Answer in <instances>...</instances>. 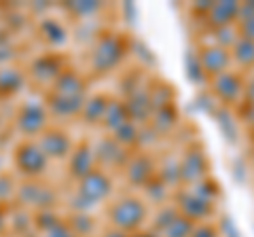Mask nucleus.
I'll use <instances>...</instances> for the list:
<instances>
[{"label": "nucleus", "instance_id": "f257e3e1", "mask_svg": "<svg viewBox=\"0 0 254 237\" xmlns=\"http://www.w3.org/2000/svg\"><path fill=\"white\" fill-rule=\"evenodd\" d=\"M127 53V43L117 32H102L91 47L89 70L93 74H108L121 64Z\"/></svg>", "mask_w": 254, "mask_h": 237}, {"label": "nucleus", "instance_id": "f03ea898", "mask_svg": "<svg viewBox=\"0 0 254 237\" xmlns=\"http://www.w3.org/2000/svg\"><path fill=\"white\" fill-rule=\"evenodd\" d=\"M113 193V180L108 172L95 168L91 174H87L83 180L76 182V195L72 199V208L76 212H89L98 203H104Z\"/></svg>", "mask_w": 254, "mask_h": 237}, {"label": "nucleus", "instance_id": "7ed1b4c3", "mask_svg": "<svg viewBox=\"0 0 254 237\" xmlns=\"http://www.w3.org/2000/svg\"><path fill=\"white\" fill-rule=\"evenodd\" d=\"M108 220L113 229H119V231L129 235L138 231L142 223L146 220V203L140 197L125 195L108 208Z\"/></svg>", "mask_w": 254, "mask_h": 237}, {"label": "nucleus", "instance_id": "20e7f679", "mask_svg": "<svg viewBox=\"0 0 254 237\" xmlns=\"http://www.w3.org/2000/svg\"><path fill=\"white\" fill-rule=\"evenodd\" d=\"M13 165L26 180H36L49 168V159H47V155L41 151L36 140L23 138L19 144L13 148Z\"/></svg>", "mask_w": 254, "mask_h": 237}, {"label": "nucleus", "instance_id": "39448f33", "mask_svg": "<svg viewBox=\"0 0 254 237\" xmlns=\"http://www.w3.org/2000/svg\"><path fill=\"white\" fill-rule=\"evenodd\" d=\"M49 108L45 102L38 100H28L19 106L17 115H15V127L21 136H26L30 140H36L41 133L49 127Z\"/></svg>", "mask_w": 254, "mask_h": 237}, {"label": "nucleus", "instance_id": "423d86ee", "mask_svg": "<svg viewBox=\"0 0 254 237\" xmlns=\"http://www.w3.org/2000/svg\"><path fill=\"white\" fill-rule=\"evenodd\" d=\"M36 142L49 161L51 159H68L74 151L72 138H70L62 127H55V125H49V127L36 138Z\"/></svg>", "mask_w": 254, "mask_h": 237}, {"label": "nucleus", "instance_id": "0eeeda50", "mask_svg": "<svg viewBox=\"0 0 254 237\" xmlns=\"http://www.w3.org/2000/svg\"><path fill=\"white\" fill-rule=\"evenodd\" d=\"M95 163H98V159H95V146L91 140H81L74 144V151L72 155L68 157V174L72 180H83L87 174H91L95 170Z\"/></svg>", "mask_w": 254, "mask_h": 237}, {"label": "nucleus", "instance_id": "6e6552de", "mask_svg": "<svg viewBox=\"0 0 254 237\" xmlns=\"http://www.w3.org/2000/svg\"><path fill=\"white\" fill-rule=\"evenodd\" d=\"M66 70L64 66V59L60 58L58 53H45L41 58H36L28 68V74L34 78L36 83H47L53 85L58 81V76Z\"/></svg>", "mask_w": 254, "mask_h": 237}, {"label": "nucleus", "instance_id": "1a4fd4ad", "mask_svg": "<svg viewBox=\"0 0 254 237\" xmlns=\"http://www.w3.org/2000/svg\"><path fill=\"white\" fill-rule=\"evenodd\" d=\"M199 61H201V68L205 76L212 74V76H220L227 72V66L231 64V53L225 47H218V45H208V47H201L199 51Z\"/></svg>", "mask_w": 254, "mask_h": 237}, {"label": "nucleus", "instance_id": "9d476101", "mask_svg": "<svg viewBox=\"0 0 254 237\" xmlns=\"http://www.w3.org/2000/svg\"><path fill=\"white\" fill-rule=\"evenodd\" d=\"M85 102H87L85 96H55V93H51L45 104L49 108L51 117L72 118V117H81Z\"/></svg>", "mask_w": 254, "mask_h": 237}, {"label": "nucleus", "instance_id": "9b49d317", "mask_svg": "<svg viewBox=\"0 0 254 237\" xmlns=\"http://www.w3.org/2000/svg\"><path fill=\"white\" fill-rule=\"evenodd\" d=\"M155 176L153 161L146 155H136L125 163V178L133 186H146Z\"/></svg>", "mask_w": 254, "mask_h": 237}, {"label": "nucleus", "instance_id": "f8f14e48", "mask_svg": "<svg viewBox=\"0 0 254 237\" xmlns=\"http://www.w3.org/2000/svg\"><path fill=\"white\" fill-rule=\"evenodd\" d=\"M208 174V159L201 151H190L180 161V178L185 182H201Z\"/></svg>", "mask_w": 254, "mask_h": 237}, {"label": "nucleus", "instance_id": "ddd939ff", "mask_svg": "<svg viewBox=\"0 0 254 237\" xmlns=\"http://www.w3.org/2000/svg\"><path fill=\"white\" fill-rule=\"evenodd\" d=\"M127 113L133 123H144V118L153 115V102H150V93L144 91V87L133 89L125 100Z\"/></svg>", "mask_w": 254, "mask_h": 237}, {"label": "nucleus", "instance_id": "4468645a", "mask_svg": "<svg viewBox=\"0 0 254 237\" xmlns=\"http://www.w3.org/2000/svg\"><path fill=\"white\" fill-rule=\"evenodd\" d=\"M51 87H53L51 93H55V96H85L87 83L81 72H76L72 68H66Z\"/></svg>", "mask_w": 254, "mask_h": 237}, {"label": "nucleus", "instance_id": "2eb2a0df", "mask_svg": "<svg viewBox=\"0 0 254 237\" xmlns=\"http://www.w3.org/2000/svg\"><path fill=\"white\" fill-rule=\"evenodd\" d=\"M28 72H23L17 66H0V98H11L15 93H19L26 85Z\"/></svg>", "mask_w": 254, "mask_h": 237}, {"label": "nucleus", "instance_id": "dca6fc26", "mask_svg": "<svg viewBox=\"0 0 254 237\" xmlns=\"http://www.w3.org/2000/svg\"><path fill=\"white\" fill-rule=\"evenodd\" d=\"M38 34L49 47H64L68 43V32L64 23L55 17H41L38 21Z\"/></svg>", "mask_w": 254, "mask_h": 237}, {"label": "nucleus", "instance_id": "f3484780", "mask_svg": "<svg viewBox=\"0 0 254 237\" xmlns=\"http://www.w3.org/2000/svg\"><path fill=\"white\" fill-rule=\"evenodd\" d=\"M242 89H244L242 81L231 72L214 76V81H212V91L216 93L218 100H222V102H235L237 96L242 93Z\"/></svg>", "mask_w": 254, "mask_h": 237}, {"label": "nucleus", "instance_id": "a211bd4d", "mask_svg": "<svg viewBox=\"0 0 254 237\" xmlns=\"http://www.w3.org/2000/svg\"><path fill=\"white\" fill-rule=\"evenodd\" d=\"M110 96H106V93H95V96L87 98L85 106H83V113H81V118L83 123L87 125H98L102 123V118H104L106 115V108L110 104Z\"/></svg>", "mask_w": 254, "mask_h": 237}, {"label": "nucleus", "instance_id": "6ab92c4d", "mask_svg": "<svg viewBox=\"0 0 254 237\" xmlns=\"http://www.w3.org/2000/svg\"><path fill=\"white\" fill-rule=\"evenodd\" d=\"M178 205H180L182 214H185L189 220H201V218L208 216L210 210H212V201L203 199V197H199V195H195L193 191L182 195V199H180Z\"/></svg>", "mask_w": 254, "mask_h": 237}, {"label": "nucleus", "instance_id": "aec40b11", "mask_svg": "<svg viewBox=\"0 0 254 237\" xmlns=\"http://www.w3.org/2000/svg\"><path fill=\"white\" fill-rule=\"evenodd\" d=\"M127 121H129V113H127L125 100H110L106 115L102 118V127H104L108 133H115Z\"/></svg>", "mask_w": 254, "mask_h": 237}, {"label": "nucleus", "instance_id": "412c9836", "mask_svg": "<svg viewBox=\"0 0 254 237\" xmlns=\"http://www.w3.org/2000/svg\"><path fill=\"white\" fill-rule=\"evenodd\" d=\"M95 146V159L100 163H127L129 159L123 155V146H119L113 136H106L104 140H100Z\"/></svg>", "mask_w": 254, "mask_h": 237}, {"label": "nucleus", "instance_id": "4be33fe9", "mask_svg": "<svg viewBox=\"0 0 254 237\" xmlns=\"http://www.w3.org/2000/svg\"><path fill=\"white\" fill-rule=\"evenodd\" d=\"M208 17H210L212 26L225 28L233 19L240 17V4H237V2H218V4L212 6V11H210Z\"/></svg>", "mask_w": 254, "mask_h": 237}, {"label": "nucleus", "instance_id": "5701e85b", "mask_svg": "<svg viewBox=\"0 0 254 237\" xmlns=\"http://www.w3.org/2000/svg\"><path fill=\"white\" fill-rule=\"evenodd\" d=\"M113 138H115V142L119 146H123V148H127V146H133L138 142V138H140V129H138V123H133L131 118L127 123H123L121 127H119L115 133H113Z\"/></svg>", "mask_w": 254, "mask_h": 237}, {"label": "nucleus", "instance_id": "b1692460", "mask_svg": "<svg viewBox=\"0 0 254 237\" xmlns=\"http://www.w3.org/2000/svg\"><path fill=\"white\" fill-rule=\"evenodd\" d=\"M233 58L242 66H252L254 64V41H248L244 36L237 38V43L233 45Z\"/></svg>", "mask_w": 254, "mask_h": 237}, {"label": "nucleus", "instance_id": "393cba45", "mask_svg": "<svg viewBox=\"0 0 254 237\" xmlns=\"http://www.w3.org/2000/svg\"><path fill=\"white\" fill-rule=\"evenodd\" d=\"M15 197H17V184H15L13 174L0 172V203L6 205Z\"/></svg>", "mask_w": 254, "mask_h": 237}, {"label": "nucleus", "instance_id": "a878e982", "mask_svg": "<svg viewBox=\"0 0 254 237\" xmlns=\"http://www.w3.org/2000/svg\"><path fill=\"white\" fill-rule=\"evenodd\" d=\"M193 229H195L193 220H189L187 216H178L168 229H165V237H190Z\"/></svg>", "mask_w": 254, "mask_h": 237}, {"label": "nucleus", "instance_id": "bb28decb", "mask_svg": "<svg viewBox=\"0 0 254 237\" xmlns=\"http://www.w3.org/2000/svg\"><path fill=\"white\" fill-rule=\"evenodd\" d=\"M153 118H155L157 129H170L174 125V121H176V117H174V106L170 104V106L153 110Z\"/></svg>", "mask_w": 254, "mask_h": 237}, {"label": "nucleus", "instance_id": "cd10ccee", "mask_svg": "<svg viewBox=\"0 0 254 237\" xmlns=\"http://www.w3.org/2000/svg\"><path fill=\"white\" fill-rule=\"evenodd\" d=\"M187 70H189V78H190L193 83H201V81H203L205 72H203V68H201L199 55L193 53V51L187 55Z\"/></svg>", "mask_w": 254, "mask_h": 237}, {"label": "nucleus", "instance_id": "c85d7f7f", "mask_svg": "<svg viewBox=\"0 0 254 237\" xmlns=\"http://www.w3.org/2000/svg\"><path fill=\"white\" fill-rule=\"evenodd\" d=\"M102 9L100 2H91V0H83V2H72L70 4V11H72L74 15H78V17H91V15H95Z\"/></svg>", "mask_w": 254, "mask_h": 237}, {"label": "nucleus", "instance_id": "c756f323", "mask_svg": "<svg viewBox=\"0 0 254 237\" xmlns=\"http://www.w3.org/2000/svg\"><path fill=\"white\" fill-rule=\"evenodd\" d=\"M218 123H220L222 131H225L227 140L235 142V136H237V131H235V127H233V118H231V117H227V113H220V115H218Z\"/></svg>", "mask_w": 254, "mask_h": 237}, {"label": "nucleus", "instance_id": "7c9ffc66", "mask_svg": "<svg viewBox=\"0 0 254 237\" xmlns=\"http://www.w3.org/2000/svg\"><path fill=\"white\" fill-rule=\"evenodd\" d=\"M190 237H216V231H214L212 227H208V225H199V227L193 229Z\"/></svg>", "mask_w": 254, "mask_h": 237}, {"label": "nucleus", "instance_id": "2f4dec72", "mask_svg": "<svg viewBox=\"0 0 254 237\" xmlns=\"http://www.w3.org/2000/svg\"><path fill=\"white\" fill-rule=\"evenodd\" d=\"M244 38H248V41H254V15L244 19Z\"/></svg>", "mask_w": 254, "mask_h": 237}, {"label": "nucleus", "instance_id": "473e14b6", "mask_svg": "<svg viewBox=\"0 0 254 237\" xmlns=\"http://www.w3.org/2000/svg\"><path fill=\"white\" fill-rule=\"evenodd\" d=\"M6 227H9V220H6V208H4V203H0V233H4Z\"/></svg>", "mask_w": 254, "mask_h": 237}, {"label": "nucleus", "instance_id": "72a5a7b5", "mask_svg": "<svg viewBox=\"0 0 254 237\" xmlns=\"http://www.w3.org/2000/svg\"><path fill=\"white\" fill-rule=\"evenodd\" d=\"M104 237H129V235L123 233V231H119V229H108V231L104 233Z\"/></svg>", "mask_w": 254, "mask_h": 237}, {"label": "nucleus", "instance_id": "f704fd0d", "mask_svg": "<svg viewBox=\"0 0 254 237\" xmlns=\"http://www.w3.org/2000/svg\"><path fill=\"white\" fill-rule=\"evenodd\" d=\"M133 237H155V235H153V233H136Z\"/></svg>", "mask_w": 254, "mask_h": 237}]
</instances>
